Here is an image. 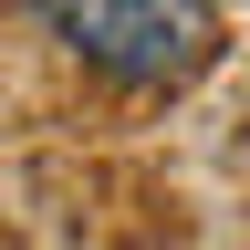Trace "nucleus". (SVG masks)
Masks as SVG:
<instances>
[{
    "mask_svg": "<svg viewBox=\"0 0 250 250\" xmlns=\"http://www.w3.org/2000/svg\"><path fill=\"white\" fill-rule=\"evenodd\" d=\"M31 11L115 83H188L219 52V11L208 0H31Z\"/></svg>",
    "mask_w": 250,
    "mask_h": 250,
    "instance_id": "obj_1",
    "label": "nucleus"
}]
</instances>
